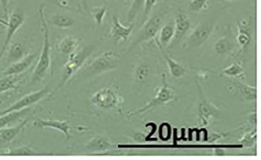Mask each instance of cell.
I'll return each instance as SVG.
<instances>
[{
    "instance_id": "7c38bea8",
    "label": "cell",
    "mask_w": 261,
    "mask_h": 160,
    "mask_svg": "<svg viewBox=\"0 0 261 160\" xmlns=\"http://www.w3.org/2000/svg\"><path fill=\"white\" fill-rule=\"evenodd\" d=\"M239 49L236 35L229 26L227 27L224 34L218 38L213 44L215 53L222 56H235L236 50L238 49L239 51Z\"/></svg>"
},
{
    "instance_id": "7a4b0ae2",
    "label": "cell",
    "mask_w": 261,
    "mask_h": 160,
    "mask_svg": "<svg viewBox=\"0 0 261 160\" xmlns=\"http://www.w3.org/2000/svg\"><path fill=\"white\" fill-rule=\"evenodd\" d=\"M95 47L88 44L70 55L65 62L61 80L51 95L67 84L81 70L93 54Z\"/></svg>"
},
{
    "instance_id": "52a82bcc",
    "label": "cell",
    "mask_w": 261,
    "mask_h": 160,
    "mask_svg": "<svg viewBox=\"0 0 261 160\" xmlns=\"http://www.w3.org/2000/svg\"><path fill=\"white\" fill-rule=\"evenodd\" d=\"M214 20H204L198 23L186 37L182 47L186 50L199 48L206 42L215 27Z\"/></svg>"
},
{
    "instance_id": "8fae6325",
    "label": "cell",
    "mask_w": 261,
    "mask_h": 160,
    "mask_svg": "<svg viewBox=\"0 0 261 160\" xmlns=\"http://www.w3.org/2000/svg\"><path fill=\"white\" fill-rule=\"evenodd\" d=\"M51 92L48 87H44L39 90L24 95L15 102L9 107L0 112V115L11 111H18L30 107L43 99L51 96Z\"/></svg>"
},
{
    "instance_id": "4fadbf2b",
    "label": "cell",
    "mask_w": 261,
    "mask_h": 160,
    "mask_svg": "<svg viewBox=\"0 0 261 160\" xmlns=\"http://www.w3.org/2000/svg\"><path fill=\"white\" fill-rule=\"evenodd\" d=\"M32 125L34 127L40 129L46 128L56 129L63 133L67 139H69L71 136L70 131L71 129L80 131L85 130L83 127L70 125L69 122L66 120L37 118L34 120Z\"/></svg>"
},
{
    "instance_id": "e575fe53",
    "label": "cell",
    "mask_w": 261,
    "mask_h": 160,
    "mask_svg": "<svg viewBox=\"0 0 261 160\" xmlns=\"http://www.w3.org/2000/svg\"><path fill=\"white\" fill-rule=\"evenodd\" d=\"M232 132L230 131L228 133H219L216 132H213L210 135L207 142L210 143H215L220 139L225 138L229 135Z\"/></svg>"
},
{
    "instance_id": "603a6c76",
    "label": "cell",
    "mask_w": 261,
    "mask_h": 160,
    "mask_svg": "<svg viewBox=\"0 0 261 160\" xmlns=\"http://www.w3.org/2000/svg\"><path fill=\"white\" fill-rule=\"evenodd\" d=\"M159 37L155 38L163 48L169 47L174 36V21L171 20L162 27L159 33Z\"/></svg>"
},
{
    "instance_id": "74e56055",
    "label": "cell",
    "mask_w": 261,
    "mask_h": 160,
    "mask_svg": "<svg viewBox=\"0 0 261 160\" xmlns=\"http://www.w3.org/2000/svg\"><path fill=\"white\" fill-rule=\"evenodd\" d=\"M48 1H49L54 3V4H55L56 5H57L60 7H62V3L59 0H48Z\"/></svg>"
},
{
    "instance_id": "ba28073f",
    "label": "cell",
    "mask_w": 261,
    "mask_h": 160,
    "mask_svg": "<svg viewBox=\"0 0 261 160\" xmlns=\"http://www.w3.org/2000/svg\"><path fill=\"white\" fill-rule=\"evenodd\" d=\"M198 92V117L201 127H206L211 122L218 119L220 110L208 99L200 84L197 83Z\"/></svg>"
},
{
    "instance_id": "4dcf8cb0",
    "label": "cell",
    "mask_w": 261,
    "mask_h": 160,
    "mask_svg": "<svg viewBox=\"0 0 261 160\" xmlns=\"http://www.w3.org/2000/svg\"><path fill=\"white\" fill-rule=\"evenodd\" d=\"M256 128L246 131L239 140V143L246 148H252L256 144Z\"/></svg>"
},
{
    "instance_id": "ab89813d",
    "label": "cell",
    "mask_w": 261,
    "mask_h": 160,
    "mask_svg": "<svg viewBox=\"0 0 261 160\" xmlns=\"http://www.w3.org/2000/svg\"><path fill=\"white\" fill-rule=\"evenodd\" d=\"M82 3V5L84 7L85 9H87V0H79Z\"/></svg>"
},
{
    "instance_id": "6da1fadb",
    "label": "cell",
    "mask_w": 261,
    "mask_h": 160,
    "mask_svg": "<svg viewBox=\"0 0 261 160\" xmlns=\"http://www.w3.org/2000/svg\"><path fill=\"white\" fill-rule=\"evenodd\" d=\"M45 7V4H41L38 10L43 32V41L42 49L32 74L31 83L33 84L42 82L48 74L51 66V45L47 21L44 16Z\"/></svg>"
},
{
    "instance_id": "44dd1931",
    "label": "cell",
    "mask_w": 261,
    "mask_h": 160,
    "mask_svg": "<svg viewBox=\"0 0 261 160\" xmlns=\"http://www.w3.org/2000/svg\"><path fill=\"white\" fill-rule=\"evenodd\" d=\"M31 117H27L20 123L12 127H5L0 130V142L9 143L14 139L29 123Z\"/></svg>"
},
{
    "instance_id": "2e32d148",
    "label": "cell",
    "mask_w": 261,
    "mask_h": 160,
    "mask_svg": "<svg viewBox=\"0 0 261 160\" xmlns=\"http://www.w3.org/2000/svg\"><path fill=\"white\" fill-rule=\"evenodd\" d=\"M174 36L169 45L172 48L176 45L187 34L191 26V21L187 14L184 11L177 12L174 19Z\"/></svg>"
},
{
    "instance_id": "5b68a950",
    "label": "cell",
    "mask_w": 261,
    "mask_h": 160,
    "mask_svg": "<svg viewBox=\"0 0 261 160\" xmlns=\"http://www.w3.org/2000/svg\"><path fill=\"white\" fill-rule=\"evenodd\" d=\"M166 12H159L149 17L141 26L137 34L131 42L127 51L138 45L148 42L156 38L161 28L164 25Z\"/></svg>"
},
{
    "instance_id": "f1b7e54d",
    "label": "cell",
    "mask_w": 261,
    "mask_h": 160,
    "mask_svg": "<svg viewBox=\"0 0 261 160\" xmlns=\"http://www.w3.org/2000/svg\"><path fill=\"white\" fill-rule=\"evenodd\" d=\"M24 46L19 42L13 43L10 47L8 55V61L10 63L16 62L27 55Z\"/></svg>"
},
{
    "instance_id": "d4e9b609",
    "label": "cell",
    "mask_w": 261,
    "mask_h": 160,
    "mask_svg": "<svg viewBox=\"0 0 261 160\" xmlns=\"http://www.w3.org/2000/svg\"><path fill=\"white\" fill-rule=\"evenodd\" d=\"M27 72L19 75L2 76L0 78V94L16 89L18 83Z\"/></svg>"
},
{
    "instance_id": "9a60e30c",
    "label": "cell",
    "mask_w": 261,
    "mask_h": 160,
    "mask_svg": "<svg viewBox=\"0 0 261 160\" xmlns=\"http://www.w3.org/2000/svg\"><path fill=\"white\" fill-rule=\"evenodd\" d=\"M38 52L27 54L20 60L15 62L2 72V76L19 75L29 71L32 64L37 59Z\"/></svg>"
},
{
    "instance_id": "f35d334b",
    "label": "cell",
    "mask_w": 261,
    "mask_h": 160,
    "mask_svg": "<svg viewBox=\"0 0 261 160\" xmlns=\"http://www.w3.org/2000/svg\"><path fill=\"white\" fill-rule=\"evenodd\" d=\"M3 94H0V107L4 104L5 100L6 99V97L3 96Z\"/></svg>"
},
{
    "instance_id": "d6a6232c",
    "label": "cell",
    "mask_w": 261,
    "mask_h": 160,
    "mask_svg": "<svg viewBox=\"0 0 261 160\" xmlns=\"http://www.w3.org/2000/svg\"><path fill=\"white\" fill-rule=\"evenodd\" d=\"M208 6V0H191L188 10L192 12L198 13L206 10Z\"/></svg>"
},
{
    "instance_id": "3957f363",
    "label": "cell",
    "mask_w": 261,
    "mask_h": 160,
    "mask_svg": "<svg viewBox=\"0 0 261 160\" xmlns=\"http://www.w3.org/2000/svg\"><path fill=\"white\" fill-rule=\"evenodd\" d=\"M120 62V56L112 51H107L88 61L81 69L86 78L99 76L116 69Z\"/></svg>"
},
{
    "instance_id": "277c9868",
    "label": "cell",
    "mask_w": 261,
    "mask_h": 160,
    "mask_svg": "<svg viewBox=\"0 0 261 160\" xmlns=\"http://www.w3.org/2000/svg\"><path fill=\"white\" fill-rule=\"evenodd\" d=\"M162 85L156 90L154 97L142 108L128 115L134 117L139 115L152 111L159 107L164 106L173 103L177 100V96L174 88L168 83L165 74H162Z\"/></svg>"
},
{
    "instance_id": "e0dca14e",
    "label": "cell",
    "mask_w": 261,
    "mask_h": 160,
    "mask_svg": "<svg viewBox=\"0 0 261 160\" xmlns=\"http://www.w3.org/2000/svg\"><path fill=\"white\" fill-rule=\"evenodd\" d=\"M134 27V24L127 26L122 25L118 17L114 14L112 17V25L109 34L117 43L125 41L130 36Z\"/></svg>"
},
{
    "instance_id": "ffe728a7",
    "label": "cell",
    "mask_w": 261,
    "mask_h": 160,
    "mask_svg": "<svg viewBox=\"0 0 261 160\" xmlns=\"http://www.w3.org/2000/svg\"><path fill=\"white\" fill-rule=\"evenodd\" d=\"M156 43L164 57L170 74L175 79H179L182 77L187 72L186 68L182 64L177 62L166 53L163 47L156 40Z\"/></svg>"
},
{
    "instance_id": "4316f807",
    "label": "cell",
    "mask_w": 261,
    "mask_h": 160,
    "mask_svg": "<svg viewBox=\"0 0 261 160\" xmlns=\"http://www.w3.org/2000/svg\"><path fill=\"white\" fill-rule=\"evenodd\" d=\"M48 22L56 28L67 29L73 27L76 20L69 15L58 13L51 15Z\"/></svg>"
},
{
    "instance_id": "1f68e13d",
    "label": "cell",
    "mask_w": 261,
    "mask_h": 160,
    "mask_svg": "<svg viewBox=\"0 0 261 160\" xmlns=\"http://www.w3.org/2000/svg\"><path fill=\"white\" fill-rule=\"evenodd\" d=\"M107 11L105 5L95 6L91 8V14L97 25L100 26L102 24Z\"/></svg>"
},
{
    "instance_id": "836d02e7",
    "label": "cell",
    "mask_w": 261,
    "mask_h": 160,
    "mask_svg": "<svg viewBox=\"0 0 261 160\" xmlns=\"http://www.w3.org/2000/svg\"><path fill=\"white\" fill-rule=\"evenodd\" d=\"M158 0H145L140 24L142 25L149 17Z\"/></svg>"
},
{
    "instance_id": "484cf974",
    "label": "cell",
    "mask_w": 261,
    "mask_h": 160,
    "mask_svg": "<svg viewBox=\"0 0 261 160\" xmlns=\"http://www.w3.org/2000/svg\"><path fill=\"white\" fill-rule=\"evenodd\" d=\"M31 111L32 108L30 107L20 110L11 111L0 115V130L20 119L23 118Z\"/></svg>"
},
{
    "instance_id": "7402d4cb",
    "label": "cell",
    "mask_w": 261,
    "mask_h": 160,
    "mask_svg": "<svg viewBox=\"0 0 261 160\" xmlns=\"http://www.w3.org/2000/svg\"><path fill=\"white\" fill-rule=\"evenodd\" d=\"M153 74V67L149 63L145 61L138 63L134 68V80L135 82L139 84L145 82Z\"/></svg>"
},
{
    "instance_id": "d590c367",
    "label": "cell",
    "mask_w": 261,
    "mask_h": 160,
    "mask_svg": "<svg viewBox=\"0 0 261 160\" xmlns=\"http://www.w3.org/2000/svg\"><path fill=\"white\" fill-rule=\"evenodd\" d=\"M10 0H0L2 7L3 17L5 21L8 19L9 16V4Z\"/></svg>"
},
{
    "instance_id": "d6986e66",
    "label": "cell",
    "mask_w": 261,
    "mask_h": 160,
    "mask_svg": "<svg viewBox=\"0 0 261 160\" xmlns=\"http://www.w3.org/2000/svg\"><path fill=\"white\" fill-rule=\"evenodd\" d=\"M80 44V40L77 37L72 35H67L58 42L56 49L58 53L67 59L78 50Z\"/></svg>"
},
{
    "instance_id": "83f0119b",
    "label": "cell",
    "mask_w": 261,
    "mask_h": 160,
    "mask_svg": "<svg viewBox=\"0 0 261 160\" xmlns=\"http://www.w3.org/2000/svg\"><path fill=\"white\" fill-rule=\"evenodd\" d=\"M1 155H35L38 153L31 145L9 148L2 151Z\"/></svg>"
},
{
    "instance_id": "8d00e7d4",
    "label": "cell",
    "mask_w": 261,
    "mask_h": 160,
    "mask_svg": "<svg viewBox=\"0 0 261 160\" xmlns=\"http://www.w3.org/2000/svg\"><path fill=\"white\" fill-rule=\"evenodd\" d=\"M226 150L222 148H215L213 149V155H224L226 154Z\"/></svg>"
},
{
    "instance_id": "cb8c5ba5",
    "label": "cell",
    "mask_w": 261,
    "mask_h": 160,
    "mask_svg": "<svg viewBox=\"0 0 261 160\" xmlns=\"http://www.w3.org/2000/svg\"><path fill=\"white\" fill-rule=\"evenodd\" d=\"M220 77H227L245 81L244 68L239 61H234L230 65L225 67L220 73Z\"/></svg>"
},
{
    "instance_id": "60d3db41",
    "label": "cell",
    "mask_w": 261,
    "mask_h": 160,
    "mask_svg": "<svg viewBox=\"0 0 261 160\" xmlns=\"http://www.w3.org/2000/svg\"><path fill=\"white\" fill-rule=\"evenodd\" d=\"M225 1H236V0H225Z\"/></svg>"
},
{
    "instance_id": "9c48e42d",
    "label": "cell",
    "mask_w": 261,
    "mask_h": 160,
    "mask_svg": "<svg viewBox=\"0 0 261 160\" xmlns=\"http://www.w3.org/2000/svg\"><path fill=\"white\" fill-rule=\"evenodd\" d=\"M254 27L255 19L251 16L238 21L236 37L239 49L235 57H239L248 48L252 41Z\"/></svg>"
},
{
    "instance_id": "8992f818",
    "label": "cell",
    "mask_w": 261,
    "mask_h": 160,
    "mask_svg": "<svg viewBox=\"0 0 261 160\" xmlns=\"http://www.w3.org/2000/svg\"><path fill=\"white\" fill-rule=\"evenodd\" d=\"M91 103L96 107L105 110L121 111L123 99L114 86L101 88L93 94Z\"/></svg>"
},
{
    "instance_id": "f546056e",
    "label": "cell",
    "mask_w": 261,
    "mask_h": 160,
    "mask_svg": "<svg viewBox=\"0 0 261 160\" xmlns=\"http://www.w3.org/2000/svg\"><path fill=\"white\" fill-rule=\"evenodd\" d=\"M145 0H133L126 15L125 24H133L140 12L143 10Z\"/></svg>"
},
{
    "instance_id": "ac0fdd59",
    "label": "cell",
    "mask_w": 261,
    "mask_h": 160,
    "mask_svg": "<svg viewBox=\"0 0 261 160\" xmlns=\"http://www.w3.org/2000/svg\"><path fill=\"white\" fill-rule=\"evenodd\" d=\"M86 148L94 153V155H107L118 149L116 144L111 143L103 136L97 135L92 138L86 145Z\"/></svg>"
},
{
    "instance_id": "5bb4252c",
    "label": "cell",
    "mask_w": 261,
    "mask_h": 160,
    "mask_svg": "<svg viewBox=\"0 0 261 160\" xmlns=\"http://www.w3.org/2000/svg\"><path fill=\"white\" fill-rule=\"evenodd\" d=\"M228 89L233 95L245 101L254 102L256 99V88L245 81L232 79Z\"/></svg>"
},
{
    "instance_id": "30bf717a",
    "label": "cell",
    "mask_w": 261,
    "mask_h": 160,
    "mask_svg": "<svg viewBox=\"0 0 261 160\" xmlns=\"http://www.w3.org/2000/svg\"><path fill=\"white\" fill-rule=\"evenodd\" d=\"M24 20L25 15L23 11L19 9H16L9 15L8 19L5 21L6 25V32L0 51V62L15 34L23 24Z\"/></svg>"
}]
</instances>
